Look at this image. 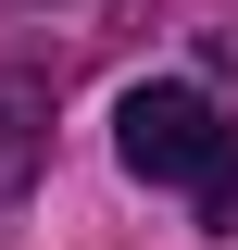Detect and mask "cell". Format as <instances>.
Returning a JSON list of instances; mask_svg holds the SVG:
<instances>
[{"mask_svg": "<svg viewBox=\"0 0 238 250\" xmlns=\"http://www.w3.org/2000/svg\"><path fill=\"white\" fill-rule=\"evenodd\" d=\"M113 150H125V175L188 188V200H201V225H238V125L213 113L201 88H125Z\"/></svg>", "mask_w": 238, "mask_h": 250, "instance_id": "1", "label": "cell"}, {"mask_svg": "<svg viewBox=\"0 0 238 250\" xmlns=\"http://www.w3.org/2000/svg\"><path fill=\"white\" fill-rule=\"evenodd\" d=\"M38 163H50V75L0 62V200H25Z\"/></svg>", "mask_w": 238, "mask_h": 250, "instance_id": "2", "label": "cell"}]
</instances>
